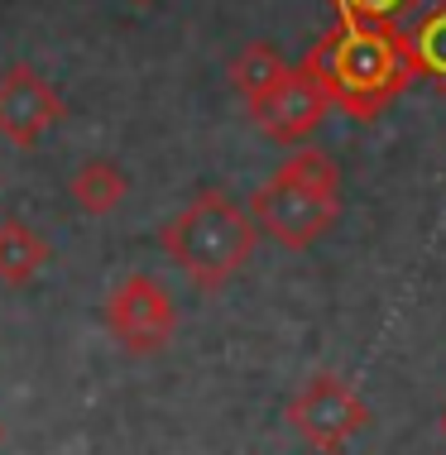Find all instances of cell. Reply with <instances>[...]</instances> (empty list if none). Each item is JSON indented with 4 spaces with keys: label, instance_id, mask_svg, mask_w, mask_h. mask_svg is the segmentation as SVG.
<instances>
[{
    "label": "cell",
    "instance_id": "6da1fadb",
    "mask_svg": "<svg viewBox=\"0 0 446 455\" xmlns=\"http://www.w3.org/2000/svg\"><path fill=\"white\" fill-rule=\"evenodd\" d=\"M303 68L321 82L331 106H341L345 116L365 120V125L379 120L418 82L403 53V24L337 20V29L307 48Z\"/></svg>",
    "mask_w": 446,
    "mask_h": 455
},
{
    "label": "cell",
    "instance_id": "7a4b0ae2",
    "mask_svg": "<svg viewBox=\"0 0 446 455\" xmlns=\"http://www.w3.org/2000/svg\"><path fill=\"white\" fill-rule=\"evenodd\" d=\"M259 230L245 206H235L226 192H197L173 220L158 230V250L182 268V278L202 292H216L250 264Z\"/></svg>",
    "mask_w": 446,
    "mask_h": 455
},
{
    "label": "cell",
    "instance_id": "3957f363",
    "mask_svg": "<svg viewBox=\"0 0 446 455\" xmlns=\"http://www.w3.org/2000/svg\"><path fill=\"white\" fill-rule=\"evenodd\" d=\"M250 220L283 250H312L341 216V168L321 149H297L250 192Z\"/></svg>",
    "mask_w": 446,
    "mask_h": 455
},
{
    "label": "cell",
    "instance_id": "277c9868",
    "mask_svg": "<svg viewBox=\"0 0 446 455\" xmlns=\"http://www.w3.org/2000/svg\"><path fill=\"white\" fill-rule=\"evenodd\" d=\"M288 427H293V432L303 436L317 455H341V451L369 427V408H365V398H361L351 384H345L341 374L321 369V374H312L303 388L293 393V403H288Z\"/></svg>",
    "mask_w": 446,
    "mask_h": 455
},
{
    "label": "cell",
    "instance_id": "5b68a950",
    "mask_svg": "<svg viewBox=\"0 0 446 455\" xmlns=\"http://www.w3.org/2000/svg\"><path fill=\"white\" fill-rule=\"evenodd\" d=\"M106 326L130 355H158L178 336V307L173 292L149 274H126L106 298Z\"/></svg>",
    "mask_w": 446,
    "mask_h": 455
},
{
    "label": "cell",
    "instance_id": "8992f818",
    "mask_svg": "<svg viewBox=\"0 0 446 455\" xmlns=\"http://www.w3.org/2000/svg\"><path fill=\"white\" fill-rule=\"evenodd\" d=\"M68 120V101L34 63H10L0 72V140L34 149L48 130Z\"/></svg>",
    "mask_w": 446,
    "mask_h": 455
},
{
    "label": "cell",
    "instance_id": "52a82bcc",
    "mask_svg": "<svg viewBox=\"0 0 446 455\" xmlns=\"http://www.w3.org/2000/svg\"><path fill=\"white\" fill-rule=\"evenodd\" d=\"M327 110H331V96L321 92V82L312 77V72L297 63V68H288V72L279 77L274 92H264V96L250 106V116H255V125L264 130L269 140H279V144H303L312 130H321Z\"/></svg>",
    "mask_w": 446,
    "mask_h": 455
},
{
    "label": "cell",
    "instance_id": "ba28073f",
    "mask_svg": "<svg viewBox=\"0 0 446 455\" xmlns=\"http://www.w3.org/2000/svg\"><path fill=\"white\" fill-rule=\"evenodd\" d=\"M403 53L413 77H423L432 92L446 96V0H432V5L403 29Z\"/></svg>",
    "mask_w": 446,
    "mask_h": 455
},
{
    "label": "cell",
    "instance_id": "9c48e42d",
    "mask_svg": "<svg viewBox=\"0 0 446 455\" xmlns=\"http://www.w3.org/2000/svg\"><path fill=\"white\" fill-rule=\"evenodd\" d=\"M48 264V240L29 220L5 216L0 220V288H29Z\"/></svg>",
    "mask_w": 446,
    "mask_h": 455
},
{
    "label": "cell",
    "instance_id": "30bf717a",
    "mask_svg": "<svg viewBox=\"0 0 446 455\" xmlns=\"http://www.w3.org/2000/svg\"><path fill=\"white\" fill-rule=\"evenodd\" d=\"M126 192H130V178H126V168L110 164V158H86V164H77V173L68 178L72 206L86 216H110L126 202Z\"/></svg>",
    "mask_w": 446,
    "mask_h": 455
},
{
    "label": "cell",
    "instance_id": "8fae6325",
    "mask_svg": "<svg viewBox=\"0 0 446 455\" xmlns=\"http://www.w3.org/2000/svg\"><path fill=\"white\" fill-rule=\"evenodd\" d=\"M283 72H288V58H283L274 44L255 39V44H245L240 53L231 58V87L240 92V101H245V106H255L264 92H274V87H279Z\"/></svg>",
    "mask_w": 446,
    "mask_h": 455
},
{
    "label": "cell",
    "instance_id": "7c38bea8",
    "mask_svg": "<svg viewBox=\"0 0 446 455\" xmlns=\"http://www.w3.org/2000/svg\"><path fill=\"white\" fill-rule=\"evenodd\" d=\"M432 0H331L337 20H361V24H399L408 15H423Z\"/></svg>",
    "mask_w": 446,
    "mask_h": 455
},
{
    "label": "cell",
    "instance_id": "4fadbf2b",
    "mask_svg": "<svg viewBox=\"0 0 446 455\" xmlns=\"http://www.w3.org/2000/svg\"><path fill=\"white\" fill-rule=\"evenodd\" d=\"M130 5H154V0H130Z\"/></svg>",
    "mask_w": 446,
    "mask_h": 455
},
{
    "label": "cell",
    "instance_id": "5bb4252c",
    "mask_svg": "<svg viewBox=\"0 0 446 455\" xmlns=\"http://www.w3.org/2000/svg\"><path fill=\"white\" fill-rule=\"evenodd\" d=\"M0 441H5V422H0Z\"/></svg>",
    "mask_w": 446,
    "mask_h": 455
},
{
    "label": "cell",
    "instance_id": "9a60e30c",
    "mask_svg": "<svg viewBox=\"0 0 446 455\" xmlns=\"http://www.w3.org/2000/svg\"><path fill=\"white\" fill-rule=\"evenodd\" d=\"M442 432H446V412H442Z\"/></svg>",
    "mask_w": 446,
    "mask_h": 455
}]
</instances>
